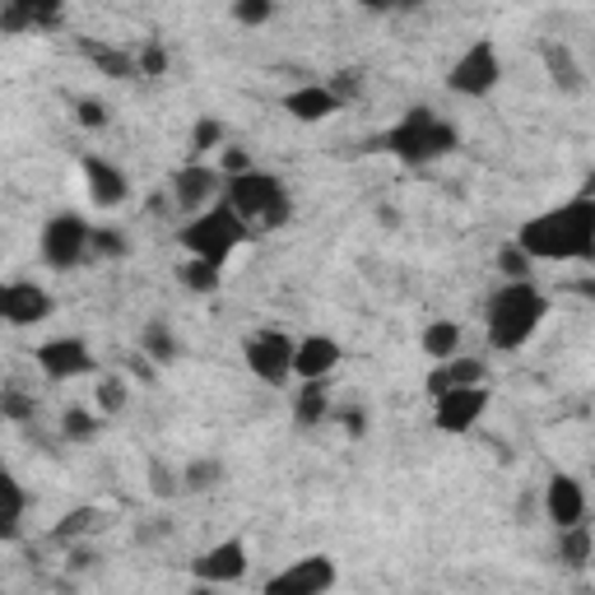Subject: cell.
Segmentation results:
<instances>
[{"label":"cell","instance_id":"836d02e7","mask_svg":"<svg viewBox=\"0 0 595 595\" xmlns=\"http://www.w3.org/2000/svg\"><path fill=\"white\" fill-rule=\"evenodd\" d=\"M136 75H149V80H163V75H168V47L149 38V42L140 47V57H136Z\"/></svg>","mask_w":595,"mask_h":595},{"label":"cell","instance_id":"44dd1931","mask_svg":"<svg viewBox=\"0 0 595 595\" xmlns=\"http://www.w3.org/2000/svg\"><path fill=\"white\" fill-rule=\"evenodd\" d=\"M23 512H29V494H23V484L10 470H0V545L23 530Z\"/></svg>","mask_w":595,"mask_h":595},{"label":"cell","instance_id":"9a60e30c","mask_svg":"<svg viewBox=\"0 0 595 595\" xmlns=\"http://www.w3.org/2000/svg\"><path fill=\"white\" fill-rule=\"evenodd\" d=\"M340 368V345L330 335H303L294 340V381H330Z\"/></svg>","mask_w":595,"mask_h":595},{"label":"cell","instance_id":"74e56055","mask_svg":"<svg viewBox=\"0 0 595 595\" xmlns=\"http://www.w3.org/2000/svg\"><path fill=\"white\" fill-rule=\"evenodd\" d=\"M232 19L247 23V29H261V23L275 19V6L270 0H238V6H232Z\"/></svg>","mask_w":595,"mask_h":595},{"label":"cell","instance_id":"30bf717a","mask_svg":"<svg viewBox=\"0 0 595 595\" xmlns=\"http://www.w3.org/2000/svg\"><path fill=\"white\" fill-rule=\"evenodd\" d=\"M335 558L326 554H303L298 563L279 567V573L266 582V595H330L335 586Z\"/></svg>","mask_w":595,"mask_h":595},{"label":"cell","instance_id":"f35d334b","mask_svg":"<svg viewBox=\"0 0 595 595\" xmlns=\"http://www.w3.org/2000/svg\"><path fill=\"white\" fill-rule=\"evenodd\" d=\"M215 168H219V177L228 182V177H242V172H251L256 163H251V153H247V149H238V145H224Z\"/></svg>","mask_w":595,"mask_h":595},{"label":"cell","instance_id":"8fae6325","mask_svg":"<svg viewBox=\"0 0 595 595\" xmlns=\"http://www.w3.org/2000/svg\"><path fill=\"white\" fill-rule=\"evenodd\" d=\"M484 414H488V386H465V391H447V396L433 400L437 433H452V437L470 433Z\"/></svg>","mask_w":595,"mask_h":595},{"label":"cell","instance_id":"6da1fadb","mask_svg":"<svg viewBox=\"0 0 595 595\" xmlns=\"http://www.w3.org/2000/svg\"><path fill=\"white\" fill-rule=\"evenodd\" d=\"M530 261H591L595 256V200L591 191L573 196L558 210L535 215L512 238Z\"/></svg>","mask_w":595,"mask_h":595},{"label":"cell","instance_id":"5bb4252c","mask_svg":"<svg viewBox=\"0 0 595 595\" xmlns=\"http://www.w3.org/2000/svg\"><path fill=\"white\" fill-rule=\"evenodd\" d=\"M545 516L554 530H573L586 522V488L573 475H554L545 484Z\"/></svg>","mask_w":595,"mask_h":595},{"label":"cell","instance_id":"ee69618b","mask_svg":"<svg viewBox=\"0 0 595 595\" xmlns=\"http://www.w3.org/2000/svg\"><path fill=\"white\" fill-rule=\"evenodd\" d=\"M187 595H224V591H219V586H205V582H196Z\"/></svg>","mask_w":595,"mask_h":595},{"label":"cell","instance_id":"83f0119b","mask_svg":"<svg viewBox=\"0 0 595 595\" xmlns=\"http://www.w3.org/2000/svg\"><path fill=\"white\" fill-rule=\"evenodd\" d=\"M177 484H182L187 494H210L215 484H224V460H187Z\"/></svg>","mask_w":595,"mask_h":595},{"label":"cell","instance_id":"9c48e42d","mask_svg":"<svg viewBox=\"0 0 595 595\" xmlns=\"http://www.w3.org/2000/svg\"><path fill=\"white\" fill-rule=\"evenodd\" d=\"M38 368L47 381H75V377H89L98 368V358L85 335H57V340L38 345Z\"/></svg>","mask_w":595,"mask_h":595},{"label":"cell","instance_id":"f6af8a7d","mask_svg":"<svg viewBox=\"0 0 595 595\" xmlns=\"http://www.w3.org/2000/svg\"><path fill=\"white\" fill-rule=\"evenodd\" d=\"M6 298H10V284H0V321H6Z\"/></svg>","mask_w":595,"mask_h":595},{"label":"cell","instance_id":"277c9868","mask_svg":"<svg viewBox=\"0 0 595 595\" xmlns=\"http://www.w3.org/2000/svg\"><path fill=\"white\" fill-rule=\"evenodd\" d=\"M460 145V131L452 121H443L433 108H409L391 131L381 136V149L386 153H396L400 163L409 168H424V163H437V159H447V153Z\"/></svg>","mask_w":595,"mask_h":595},{"label":"cell","instance_id":"d6986e66","mask_svg":"<svg viewBox=\"0 0 595 595\" xmlns=\"http://www.w3.org/2000/svg\"><path fill=\"white\" fill-rule=\"evenodd\" d=\"M284 112H289L294 121H307V126H317L326 117L340 112V102H335V93L326 85H298L289 98H284Z\"/></svg>","mask_w":595,"mask_h":595},{"label":"cell","instance_id":"d590c367","mask_svg":"<svg viewBox=\"0 0 595 595\" xmlns=\"http://www.w3.org/2000/svg\"><path fill=\"white\" fill-rule=\"evenodd\" d=\"M33 396L29 391H14V386H6V391H0V414H6V419H14V424H29L33 419Z\"/></svg>","mask_w":595,"mask_h":595},{"label":"cell","instance_id":"ac0fdd59","mask_svg":"<svg viewBox=\"0 0 595 595\" xmlns=\"http://www.w3.org/2000/svg\"><path fill=\"white\" fill-rule=\"evenodd\" d=\"M465 386H484V364L470 354H456L447 364H433L428 373V396H447V391H465Z\"/></svg>","mask_w":595,"mask_h":595},{"label":"cell","instance_id":"5b68a950","mask_svg":"<svg viewBox=\"0 0 595 595\" xmlns=\"http://www.w3.org/2000/svg\"><path fill=\"white\" fill-rule=\"evenodd\" d=\"M177 238H182L187 256H196V261H210V266H219V270H224L228 256L247 242V224H242L238 215H232L224 200H215L210 210L191 215V219H187V228L177 232Z\"/></svg>","mask_w":595,"mask_h":595},{"label":"cell","instance_id":"7a4b0ae2","mask_svg":"<svg viewBox=\"0 0 595 595\" xmlns=\"http://www.w3.org/2000/svg\"><path fill=\"white\" fill-rule=\"evenodd\" d=\"M549 317V298L535 279H516L503 284V289L488 298V313H484V330H488V345L498 354H512L535 340V330L545 326Z\"/></svg>","mask_w":595,"mask_h":595},{"label":"cell","instance_id":"8d00e7d4","mask_svg":"<svg viewBox=\"0 0 595 595\" xmlns=\"http://www.w3.org/2000/svg\"><path fill=\"white\" fill-rule=\"evenodd\" d=\"M98 526V507H80V512H66L61 526H57V539H80Z\"/></svg>","mask_w":595,"mask_h":595},{"label":"cell","instance_id":"603a6c76","mask_svg":"<svg viewBox=\"0 0 595 595\" xmlns=\"http://www.w3.org/2000/svg\"><path fill=\"white\" fill-rule=\"evenodd\" d=\"M140 354L149 358L153 368H163V364H172L177 354V335H172V326L168 321H145V330H140Z\"/></svg>","mask_w":595,"mask_h":595},{"label":"cell","instance_id":"52a82bcc","mask_svg":"<svg viewBox=\"0 0 595 595\" xmlns=\"http://www.w3.org/2000/svg\"><path fill=\"white\" fill-rule=\"evenodd\" d=\"M503 80V57H498V47L479 38L460 51V57L452 61L447 70V89L460 93V98H484V93H494Z\"/></svg>","mask_w":595,"mask_h":595},{"label":"cell","instance_id":"2e32d148","mask_svg":"<svg viewBox=\"0 0 595 595\" xmlns=\"http://www.w3.org/2000/svg\"><path fill=\"white\" fill-rule=\"evenodd\" d=\"M85 187H89V200L98 205V210H117V205H126V196H131L126 172L112 159H98V153L85 159Z\"/></svg>","mask_w":595,"mask_h":595},{"label":"cell","instance_id":"484cf974","mask_svg":"<svg viewBox=\"0 0 595 595\" xmlns=\"http://www.w3.org/2000/svg\"><path fill=\"white\" fill-rule=\"evenodd\" d=\"M558 563L573 567V573H586L591 567V526H573V530H558Z\"/></svg>","mask_w":595,"mask_h":595},{"label":"cell","instance_id":"cb8c5ba5","mask_svg":"<svg viewBox=\"0 0 595 595\" xmlns=\"http://www.w3.org/2000/svg\"><path fill=\"white\" fill-rule=\"evenodd\" d=\"M460 326L456 321H428L424 326V354L433 358V364H447V358H456L460 354Z\"/></svg>","mask_w":595,"mask_h":595},{"label":"cell","instance_id":"e575fe53","mask_svg":"<svg viewBox=\"0 0 595 595\" xmlns=\"http://www.w3.org/2000/svg\"><path fill=\"white\" fill-rule=\"evenodd\" d=\"M498 270H503V284H516V279H530V256L516 247V242H507L503 251H498Z\"/></svg>","mask_w":595,"mask_h":595},{"label":"cell","instance_id":"ba28073f","mask_svg":"<svg viewBox=\"0 0 595 595\" xmlns=\"http://www.w3.org/2000/svg\"><path fill=\"white\" fill-rule=\"evenodd\" d=\"M89 232L93 224L80 219L75 210H61V215H51L42 224V261L51 270H75V266H85L89 261Z\"/></svg>","mask_w":595,"mask_h":595},{"label":"cell","instance_id":"7402d4cb","mask_svg":"<svg viewBox=\"0 0 595 595\" xmlns=\"http://www.w3.org/2000/svg\"><path fill=\"white\" fill-rule=\"evenodd\" d=\"M330 414V381H298V400H294V419L303 428H317Z\"/></svg>","mask_w":595,"mask_h":595},{"label":"cell","instance_id":"4fadbf2b","mask_svg":"<svg viewBox=\"0 0 595 595\" xmlns=\"http://www.w3.org/2000/svg\"><path fill=\"white\" fill-rule=\"evenodd\" d=\"M172 200H177V210H187V215H200V210H210L215 196L224 191V177L219 168L210 163H187V168H177L172 172Z\"/></svg>","mask_w":595,"mask_h":595},{"label":"cell","instance_id":"1f68e13d","mask_svg":"<svg viewBox=\"0 0 595 595\" xmlns=\"http://www.w3.org/2000/svg\"><path fill=\"white\" fill-rule=\"evenodd\" d=\"M61 437H66V443H89V437H98V419H93L89 409L70 405V409L61 414Z\"/></svg>","mask_w":595,"mask_h":595},{"label":"cell","instance_id":"8992f818","mask_svg":"<svg viewBox=\"0 0 595 595\" xmlns=\"http://www.w3.org/2000/svg\"><path fill=\"white\" fill-rule=\"evenodd\" d=\"M242 358H247V373L266 386H289L294 381V340L284 330L266 326V330H251L242 340Z\"/></svg>","mask_w":595,"mask_h":595},{"label":"cell","instance_id":"f546056e","mask_svg":"<svg viewBox=\"0 0 595 595\" xmlns=\"http://www.w3.org/2000/svg\"><path fill=\"white\" fill-rule=\"evenodd\" d=\"M126 400H131V386H126V377H121V373H108V377L98 381V391H93L98 414H121V409H126Z\"/></svg>","mask_w":595,"mask_h":595},{"label":"cell","instance_id":"ab89813d","mask_svg":"<svg viewBox=\"0 0 595 595\" xmlns=\"http://www.w3.org/2000/svg\"><path fill=\"white\" fill-rule=\"evenodd\" d=\"M75 121H80L85 131H102V126H108V108H102L98 98H80L75 102Z\"/></svg>","mask_w":595,"mask_h":595},{"label":"cell","instance_id":"f1b7e54d","mask_svg":"<svg viewBox=\"0 0 595 595\" xmlns=\"http://www.w3.org/2000/svg\"><path fill=\"white\" fill-rule=\"evenodd\" d=\"M224 149V121L219 117H200L191 126V163H200L205 153H219Z\"/></svg>","mask_w":595,"mask_h":595},{"label":"cell","instance_id":"4316f807","mask_svg":"<svg viewBox=\"0 0 595 595\" xmlns=\"http://www.w3.org/2000/svg\"><path fill=\"white\" fill-rule=\"evenodd\" d=\"M177 284H182L187 294L210 298V294L219 289V284H224V270H219V266H210V261H196V256H191V261L177 266Z\"/></svg>","mask_w":595,"mask_h":595},{"label":"cell","instance_id":"4dcf8cb0","mask_svg":"<svg viewBox=\"0 0 595 595\" xmlns=\"http://www.w3.org/2000/svg\"><path fill=\"white\" fill-rule=\"evenodd\" d=\"M38 19V0H10L0 6V33H29Z\"/></svg>","mask_w":595,"mask_h":595},{"label":"cell","instance_id":"7bdbcfd3","mask_svg":"<svg viewBox=\"0 0 595 595\" xmlns=\"http://www.w3.org/2000/svg\"><path fill=\"white\" fill-rule=\"evenodd\" d=\"M335 419H340V424H345V428H349L354 437H358V433L368 428V419H364V414H358V409H335Z\"/></svg>","mask_w":595,"mask_h":595},{"label":"cell","instance_id":"3957f363","mask_svg":"<svg viewBox=\"0 0 595 595\" xmlns=\"http://www.w3.org/2000/svg\"><path fill=\"white\" fill-rule=\"evenodd\" d=\"M224 205L247 224V232L251 228L275 232V228L289 224V215H294L289 187H284L275 172H261V168H251L242 177H228V182H224Z\"/></svg>","mask_w":595,"mask_h":595},{"label":"cell","instance_id":"60d3db41","mask_svg":"<svg viewBox=\"0 0 595 595\" xmlns=\"http://www.w3.org/2000/svg\"><path fill=\"white\" fill-rule=\"evenodd\" d=\"M330 93H335V102H340V108H345V102L349 98H358V89H364V80H358V70H340V75H335V85H326Z\"/></svg>","mask_w":595,"mask_h":595},{"label":"cell","instance_id":"b9f144b4","mask_svg":"<svg viewBox=\"0 0 595 595\" xmlns=\"http://www.w3.org/2000/svg\"><path fill=\"white\" fill-rule=\"evenodd\" d=\"M149 479H153V494H159V498H172L177 488H182V484H177V475H168L163 465H149Z\"/></svg>","mask_w":595,"mask_h":595},{"label":"cell","instance_id":"d4e9b609","mask_svg":"<svg viewBox=\"0 0 595 595\" xmlns=\"http://www.w3.org/2000/svg\"><path fill=\"white\" fill-rule=\"evenodd\" d=\"M85 51H89V61L102 75H112V80H136V57H131V51L108 47V42H85Z\"/></svg>","mask_w":595,"mask_h":595},{"label":"cell","instance_id":"d6a6232c","mask_svg":"<svg viewBox=\"0 0 595 595\" xmlns=\"http://www.w3.org/2000/svg\"><path fill=\"white\" fill-rule=\"evenodd\" d=\"M126 251H131V238H126L121 228H93L89 232V256H108L112 261V256H126Z\"/></svg>","mask_w":595,"mask_h":595},{"label":"cell","instance_id":"7c38bea8","mask_svg":"<svg viewBox=\"0 0 595 595\" xmlns=\"http://www.w3.org/2000/svg\"><path fill=\"white\" fill-rule=\"evenodd\" d=\"M247 567H251V558H247V545L238 535H228V539H219V545H210L200 558H196V582H205V586H232V582H242L247 577Z\"/></svg>","mask_w":595,"mask_h":595},{"label":"cell","instance_id":"e0dca14e","mask_svg":"<svg viewBox=\"0 0 595 595\" xmlns=\"http://www.w3.org/2000/svg\"><path fill=\"white\" fill-rule=\"evenodd\" d=\"M51 294L42 289V284H29V279H14L10 284V298H6V321L10 326H38L51 317Z\"/></svg>","mask_w":595,"mask_h":595},{"label":"cell","instance_id":"ffe728a7","mask_svg":"<svg viewBox=\"0 0 595 595\" xmlns=\"http://www.w3.org/2000/svg\"><path fill=\"white\" fill-rule=\"evenodd\" d=\"M545 66H549V80L558 85V93H586V70L577 66V57H573V47L567 42H549L545 47Z\"/></svg>","mask_w":595,"mask_h":595}]
</instances>
